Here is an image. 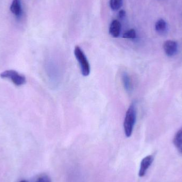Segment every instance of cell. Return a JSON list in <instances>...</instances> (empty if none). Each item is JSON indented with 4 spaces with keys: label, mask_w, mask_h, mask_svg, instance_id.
I'll return each instance as SVG.
<instances>
[{
    "label": "cell",
    "mask_w": 182,
    "mask_h": 182,
    "mask_svg": "<svg viewBox=\"0 0 182 182\" xmlns=\"http://www.w3.org/2000/svg\"><path fill=\"white\" fill-rule=\"evenodd\" d=\"M173 143L177 150L182 153V127L176 133L174 138Z\"/></svg>",
    "instance_id": "ba28073f"
},
{
    "label": "cell",
    "mask_w": 182,
    "mask_h": 182,
    "mask_svg": "<svg viewBox=\"0 0 182 182\" xmlns=\"http://www.w3.org/2000/svg\"><path fill=\"white\" fill-rule=\"evenodd\" d=\"M122 5V0H110V6L113 10H118Z\"/></svg>",
    "instance_id": "8fae6325"
},
{
    "label": "cell",
    "mask_w": 182,
    "mask_h": 182,
    "mask_svg": "<svg viewBox=\"0 0 182 182\" xmlns=\"http://www.w3.org/2000/svg\"><path fill=\"white\" fill-rule=\"evenodd\" d=\"M10 11L16 17H19L22 13L21 0H13L10 5Z\"/></svg>",
    "instance_id": "52a82bcc"
},
{
    "label": "cell",
    "mask_w": 182,
    "mask_h": 182,
    "mask_svg": "<svg viewBox=\"0 0 182 182\" xmlns=\"http://www.w3.org/2000/svg\"><path fill=\"white\" fill-rule=\"evenodd\" d=\"M153 161V157L152 156H148L144 158L140 164V170L138 175L140 177H143L147 173L148 168L150 167Z\"/></svg>",
    "instance_id": "5b68a950"
},
{
    "label": "cell",
    "mask_w": 182,
    "mask_h": 182,
    "mask_svg": "<svg viewBox=\"0 0 182 182\" xmlns=\"http://www.w3.org/2000/svg\"><path fill=\"white\" fill-rule=\"evenodd\" d=\"M20 182H28V181H27V180H21V181H20Z\"/></svg>",
    "instance_id": "9a60e30c"
},
{
    "label": "cell",
    "mask_w": 182,
    "mask_h": 182,
    "mask_svg": "<svg viewBox=\"0 0 182 182\" xmlns=\"http://www.w3.org/2000/svg\"><path fill=\"white\" fill-rule=\"evenodd\" d=\"M35 182H51V180L48 175L43 174L37 178Z\"/></svg>",
    "instance_id": "4fadbf2b"
},
{
    "label": "cell",
    "mask_w": 182,
    "mask_h": 182,
    "mask_svg": "<svg viewBox=\"0 0 182 182\" xmlns=\"http://www.w3.org/2000/svg\"><path fill=\"white\" fill-rule=\"evenodd\" d=\"M126 12L124 10H121L119 12L118 16L119 18H124V17L125 16Z\"/></svg>",
    "instance_id": "5bb4252c"
},
{
    "label": "cell",
    "mask_w": 182,
    "mask_h": 182,
    "mask_svg": "<svg viewBox=\"0 0 182 182\" xmlns=\"http://www.w3.org/2000/svg\"><path fill=\"white\" fill-rule=\"evenodd\" d=\"M155 28L158 33H163L166 29V23L164 20L160 19L157 21L155 25Z\"/></svg>",
    "instance_id": "30bf717a"
},
{
    "label": "cell",
    "mask_w": 182,
    "mask_h": 182,
    "mask_svg": "<svg viewBox=\"0 0 182 182\" xmlns=\"http://www.w3.org/2000/svg\"><path fill=\"white\" fill-rule=\"evenodd\" d=\"M163 48L167 55L168 57H172L177 52V43L172 40H168L164 42Z\"/></svg>",
    "instance_id": "277c9868"
},
{
    "label": "cell",
    "mask_w": 182,
    "mask_h": 182,
    "mask_svg": "<svg viewBox=\"0 0 182 182\" xmlns=\"http://www.w3.org/2000/svg\"><path fill=\"white\" fill-rule=\"evenodd\" d=\"M74 54L76 59L80 63L81 74L85 77L89 76L90 74V65L83 51L80 46H76L75 48Z\"/></svg>",
    "instance_id": "7a4b0ae2"
},
{
    "label": "cell",
    "mask_w": 182,
    "mask_h": 182,
    "mask_svg": "<svg viewBox=\"0 0 182 182\" xmlns=\"http://www.w3.org/2000/svg\"><path fill=\"white\" fill-rule=\"evenodd\" d=\"M136 119V108L134 104H132L126 113L124 122V132L127 138H129L132 134Z\"/></svg>",
    "instance_id": "6da1fadb"
},
{
    "label": "cell",
    "mask_w": 182,
    "mask_h": 182,
    "mask_svg": "<svg viewBox=\"0 0 182 182\" xmlns=\"http://www.w3.org/2000/svg\"><path fill=\"white\" fill-rule=\"evenodd\" d=\"M122 81L124 88L127 92H130L132 89V81L127 73L124 72L122 74Z\"/></svg>",
    "instance_id": "9c48e42d"
},
{
    "label": "cell",
    "mask_w": 182,
    "mask_h": 182,
    "mask_svg": "<svg viewBox=\"0 0 182 182\" xmlns=\"http://www.w3.org/2000/svg\"><path fill=\"white\" fill-rule=\"evenodd\" d=\"M136 37V33L134 29H131L125 32L122 37L126 39H134Z\"/></svg>",
    "instance_id": "7c38bea8"
},
{
    "label": "cell",
    "mask_w": 182,
    "mask_h": 182,
    "mask_svg": "<svg viewBox=\"0 0 182 182\" xmlns=\"http://www.w3.org/2000/svg\"><path fill=\"white\" fill-rule=\"evenodd\" d=\"M122 25L120 22L117 20H113L110 25L109 33L112 37H119L121 32Z\"/></svg>",
    "instance_id": "8992f818"
},
{
    "label": "cell",
    "mask_w": 182,
    "mask_h": 182,
    "mask_svg": "<svg viewBox=\"0 0 182 182\" xmlns=\"http://www.w3.org/2000/svg\"><path fill=\"white\" fill-rule=\"evenodd\" d=\"M0 77L4 79H8L18 86L23 85L26 83V78L23 75L20 74L14 70H7L2 72Z\"/></svg>",
    "instance_id": "3957f363"
}]
</instances>
